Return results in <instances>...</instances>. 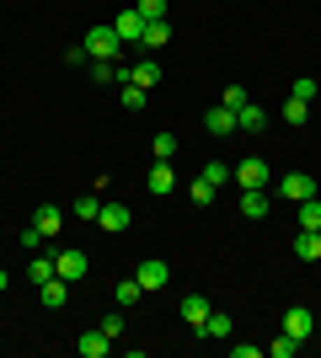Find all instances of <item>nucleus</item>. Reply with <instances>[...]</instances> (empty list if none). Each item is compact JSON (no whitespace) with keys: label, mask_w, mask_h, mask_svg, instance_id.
<instances>
[{"label":"nucleus","mask_w":321,"mask_h":358,"mask_svg":"<svg viewBox=\"0 0 321 358\" xmlns=\"http://www.w3.org/2000/svg\"><path fill=\"white\" fill-rule=\"evenodd\" d=\"M278 198H284V203L316 198V177H311V171H284V177H278Z\"/></svg>","instance_id":"1"},{"label":"nucleus","mask_w":321,"mask_h":358,"mask_svg":"<svg viewBox=\"0 0 321 358\" xmlns=\"http://www.w3.org/2000/svg\"><path fill=\"white\" fill-rule=\"evenodd\" d=\"M134 278H139V289H145V294H161V289L171 284V268L161 262V257H145V262L134 268Z\"/></svg>","instance_id":"2"},{"label":"nucleus","mask_w":321,"mask_h":358,"mask_svg":"<svg viewBox=\"0 0 321 358\" xmlns=\"http://www.w3.org/2000/svg\"><path fill=\"white\" fill-rule=\"evenodd\" d=\"M118 48H123V38L113 32V22L86 32V54H92V59H118Z\"/></svg>","instance_id":"3"},{"label":"nucleus","mask_w":321,"mask_h":358,"mask_svg":"<svg viewBox=\"0 0 321 358\" xmlns=\"http://www.w3.org/2000/svg\"><path fill=\"white\" fill-rule=\"evenodd\" d=\"M54 273H59L64 284H80V278H86V252H80V246H59V252H54Z\"/></svg>","instance_id":"4"},{"label":"nucleus","mask_w":321,"mask_h":358,"mask_svg":"<svg viewBox=\"0 0 321 358\" xmlns=\"http://www.w3.org/2000/svg\"><path fill=\"white\" fill-rule=\"evenodd\" d=\"M230 177L241 182V187H268V177H273V171H268V161H262V155H246L241 166H230Z\"/></svg>","instance_id":"5"},{"label":"nucleus","mask_w":321,"mask_h":358,"mask_svg":"<svg viewBox=\"0 0 321 358\" xmlns=\"http://www.w3.org/2000/svg\"><path fill=\"white\" fill-rule=\"evenodd\" d=\"M284 331H290L294 343H311V337H316V315H311L306 305H290V310H284Z\"/></svg>","instance_id":"6"},{"label":"nucleus","mask_w":321,"mask_h":358,"mask_svg":"<svg viewBox=\"0 0 321 358\" xmlns=\"http://www.w3.org/2000/svg\"><path fill=\"white\" fill-rule=\"evenodd\" d=\"M76 353L80 358H107V353H113V337H107L102 327H92V331H80V337H76Z\"/></svg>","instance_id":"7"},{"label":"nucleus","mask_w":321,"mask_h":358,"mask_svg":"<svg viewBox=\"0 0 321 358\" xmlns=\"http://www.w3.org/2000/svg\"><path fill=\"white\" fill-rule=\"evenodd\" d=\"M113 32H118L123 43H139V38H145V16H139L134 6H129V11H118V22H113Z\"/></svg>","instance_id":"8"},{"label":"nucleus","mask_w":321,"mask_h":358,"mask_svg":"<svg viewBox=\"0 0 321 358\" xmlns=\"http://www.w3.org/2000/svg\"><path fill=\"white\" fill-rule=\"evenodd\" d=\"M268 203H273L268 187H241V214L246 220H268Z\"/></svg>","instance_id":"9"},{"label":"nucleus","mask_w":321,"mask_h":358,"mask_svg":"<svg viewBox=\"0 0 321 358\" xmlns=\"http://www.w3.org/2000/svg\"><path fill=\"white\" fill-rule=\"evenodd\" d=\"M129 220H134V214L123 209V203H102V214H97V224H102L107 236H123V230H129Z\"/></svg>","instance_id":"10"},{"label":"nucleus","mask_w":321,"mask_h":358,"mask_svg":"<svg viewBox=\"0 0 321 358\" xmlns=\"http://www.w3.org/2000/svg\"><path fill=\"white\" fill-rule=\"evenodd\" d=\"M145 187H150L155 198H166L171 187H177V171H171V161H155V166H150V177H145Z\"/></svg>","instance_id":"11"},{"label":"nucleus","mask_w":321,"mask_h":358,"mask_svg":"<svg viewBox=\"0 0 321 358\" xmlns=\"http://www.w3.org/2000/svg\"><path fill=\"white\" fill-rule=\"evenodd\" d=\"M209 310H214V305H209L204 294H187V299H183V321L199 331V337H204V321H209Z\"/></svg>","instance_id":"12"},{"label":"nucleus","mask_w":321,"mask_h":358,"mask_svg":"<svg viewBox=\"0 0 321 358\" xmlns=\"http://www.w3.org/2000/svg\"><path fill=\"white\" fill-rule=\"evenodd\" d=\"M262 123H268V113H262L257 102H241V107H236V129H246V134H262Z\"/></svg>","instance_id":"13"},{"label":"nucleus","mask_w":321,"mask_h":358,"mask_svg":"<svg viewBox=\"0 0 321 358\" xmlns=\"http://www.w3.org/2000/svg\"><path fill=\"white\" fill-rule=\"evenodd\" d=\"M38 299H43V305H48V310H59V305H64V299H70V284H64V278H59V273H54V278H48V284H38Z\"/></svg>","instance_id":"14"},{"label":"nucleus","mask_w":321,"mask_h":358,"mask_svg":"<svg viewBox=\"0 0 321 358\" xmlns=\"http://www.w3.org/2000/svg\"><path fill=\"white\" fill-rule=\"evenodd\" d=\"M204 129H209V134H236V113H230V107H209V113H204Z\"/></svg>","instance_id":"15"},{"label":"nucleus","mask_w":321,"mask_h":358,"mask_svg":"<svg viewBox=\"0 0 321 358\" xmlns=\"http://www.w3.org/2000/svg\"><path fill=\"white\" fill-rule=\"evenodd\" d=\"M166 43H171V27H166V22H145L139 48H145V54H155V48H166Z\"/></svg>","instance_id":"16"},{"label":"nucleus","mask_w":321,"mask_h":358,"mask_svg":"<svg viewBox=\"0 0 321 358\" xmlns=\"http://www.w3.org/2000/svg\"><path fill=\"white\" fill-rule=\"evenodd\" d=\"M230 331H236V321H230L225 310H209V321H204V337H214V343H230Z\"/></svg>","instance_id":"17"},{"label":"nucleus","mask_w":321,"mask_h":358,"mask_svg":"<svg viewBox=\"0 0 321 358\" xmlns=\"http://www.w3.org/2000/svg\"><path fill=\"white\" fill-rule=\"evenodd\" d=\"M155 80H161V64H155V59H139L134 70H129V86H139V91H150Z\"/></svg>","instance_id":"18"},{"label":"nucleus","mask_w":321,"mask_h":358,"mask_svg":"<svg viewBox=\"0 0 321 358\" xmlns=\"http://www.w3.org/2000/svg\"><path fill=\"white\" fill-rule=\"evenodd\" d=\"M32 224H38V230H43V236L54 241V236H59V224H64V209H54V203H43V209L32 214Z\"/></svg>","instance_id":"19"},{"label":"nucleus","mask_w":321,"mask_h":358,"mask_svg":"<svg viewBox=\"0 0 321 358\" xmlns=\"http://www.w3.org/2000/svg\"><path fill=\"white\" fill-rule=\"evenodd\" d=\"M294 257H300V262H316L321 257V236L316 230H300V236H294Z\"/></svg>","instance_id":"20"},{"label":"nucleus","mask_w":321,"mask_h":358,"mask_svg":"<svg viewBox=\"0 0 321 358\" xmlns=\"http://www.w3.org/2000/svg\"><path fill=\"white\" fill-rule=\"evenodd\" d=\"M27 278H32V289L48 284V278H54V252H48V257H32V262H27Z\"/></svg>","instance_id":"21"},{"label":"nucleus","mask_w":321,"mask_h":358,"mask_svg":"<svg viewBox=\"0 0 321 358\" xmlns=\"http://www.w3.org/2000/svg\"><path fill=\"white\" fill-rule=\"evenodd\" d=\"M294 209H300V230H321V198H306Z\"/></svg>","instance_id":"22"},{"label":"nucleus","mask_w":321,"mask_h":358,"mask_svg":"<svg viewBox=\"0 0 321 358\" xmlns=\"http://www.w3.org/2000/svg\"><path fill=\"white\" fill-rule=\"evenodd\" d=\"M187 193H193V203H204V209H209L214 198H220V187H214L209 177H193V187H187Z\"/></svg>","instance_id":"23"},{"label":"nucleus","mask_w":321,"mask_h":358,"mask_svg":"<svg viewBox=\"0 0 321 358\" xmlns=\"http://www.w3.org/2000/svg\"><path fill=\"white\" fill-rule=\"evenodd\" d=\"M150 150H155V161H171V155H177V134H166V129H161V134L150 139Z\"/></svg>","instance_id":"24"},{"label":"nucleus","mask_w":321,"mask_h":358,"mask_svg":"<svg viewBox=\"0 0 321 358\" xmlns=\"http://www.w3.org/2000/svg\"><path fill=\"white\" fill-rule=\"evenodd\" d=\"M134 11L145 22H166V0H134Z\"/></svg>","instance_id":"25"},{"label":"nucleus","mask_w":321,"mask_h":358,"mask_svg":"<svg viewBox=\"0 0 321 358\" xmlns=\"http://www.w3.org/2000/svg\"><path fill=\"white\" fill-rule=\"evenodd\" d=\"M199 177H209L214 187H225V182H230V166H225V161H204V171H199Z\"/></svg>","instance_id":"26"},{"label":"nucleus","mask_w":321,"mask_h":358,"mask_svg":"<svg viewBox=\"0 0 321 358\" xmlns=\"http://www.w3.org/2000/svg\"><path fill=\"white\" fill-rule=\"evenodd\" d=\"M97 214H102V198H97V193L76 198V220H97Z\"/></svg>","instance_id":"27"},{"label":"nucleus","mask_w":321,"mask_h":358,"mask_svg":"<svg viewBox=\"0 0 321 358\" xmlns=\"http://www.w3.org/2000/svg\"><path fill=\"white\" fill-rule=\"evenodd\" d=\"M134 299H145V289H139V278H123V284H118V310H123V305H134Z\"/></svg>","instance_id":"28"},{"label":"nucleus","mask_w":321,"mask_h":358,"mask_svg":"<svg viewBox=\"0 0 321 358\" xmlns=\"http://www.w3.org/2000/svg\"><path fill=\"white\" fill-rule=\"evenodd\" d=\"M284 118H290V123H306V118H311V102H300V96H290V102H284Z\"/></svg>","instance_id":"29"},{"label":"nucleus","mask_w":321,"mask_h":358,"mask_svg":"<svg viewBox=\"0 0 321 358\" xmlns=\"http://www.w3.org/2000/svg\"><path fill=\"white\" fill-rule=\"evenodd\" d=\"M102 331L113 337V343H123V310H107L102 315Z\"/></svg>","instance_id":"30"},{"label":"nucleus","mask_w":321,"mask_h":358,"mask_svg":"<svg viewBox=\"0 0 321 358\" xmlns=\"http://www.w3.org/2000/svg\"><path fill=\"white\" fill-rule=\"evenodd\" d=\"M268 353H273V358H294V353H300V343H294L290 331H284V337H278V343H268Z\"/></svg>","instance_id":"31"},{"label":"nucleus","mask_w":321,"mask_h":358,"mask_svg":"<svg viewBox=\"0 0 321 358\" xmlns=\"http://www.w3.org/2000/svg\"><path fill=\"white\" fill-rule=\"evenodd\" d=\"M64 64H70V70H86V64H92V54H86V43L64 48Z\"/></svg>","instance_id":"32"},{"label":"nucleus","mask_w":321,"mask_h":358,"mask_svg":"<svg viewBox=\"0 0 321 358\" xmlns=\"http://www.w3.org/2000/svg\"><path fill=\"white\" fill-rule=\"evenodd\" d=\"M22 246H27V252H43V246H48V236L38 230V224H27V230H22Z\"/></svg>","instance_id":"33"},{"label":"nucleus","mask_w":321,"mask_h":358,"mask_svg":"<svg viewBox=\"0 0 321 358\" xmlns=\"http://www.w3.org/2000/svg\"><path fill=\"white\" fill-rule=\"evenodd\" d=\"M118 96H123V107H129V113H145V91H139V86H123Z\"/></svg>","instance_id":"34"},{"label":"nucleus","mask_w":321,"mask_h":358,"mask_svg":"<svg viewBox=\"0 0 321 358\" xmlns=\"http://www.w3.org/2000/svg\"><path fill=\"white\" fill-rule=\"evenodd\" d=\"M316 91H321V80H294L290 96H300V102H316Z\"/></svg>","instance_id":"35"},{"label":"nucleus","mask_w":321,"mask_h":358,"mask_svg":"<svg viewBox=\"0 0 321 358\" xmlns=\"http://www.w3.org/2000/svg\"><path fill=\"white\" fill-rule=\"evenodd\" d=\"M246 102V91L241 86H225V96H220V107H230V113H236V107Z\"/></svg>","instance_id":"36"},{"label":"nucleus","mask_w":321,"mask_h":358,"mask_svg":"<svg viewBox=\"0 0 321 358\" xmlns=\"http://www.w3.org/2000/svg\"><path fill=\"white\" fill-rule=\"evenodd\" d=\"M6 289H11V273H6V268H0V294H6Z\"/></svg>","instance_id":"37"},{"label":"nucleus","mask_w":321,"mask_h":358,"mask_svg":"<svg viewBox=\"0 0 321 358\" xmlns=\"http://www.w3.org/2000/svg\"><path fill=\"white\" fill-rule=\"evenodd\" d=\"M316 102H321V91H316Z\"/></svg>","instance_id":"38"},{"label":"nucleus","mask_w":321,"mask_h":358,"mask_svg":"<svg viewBox=\"0 0 321 358\" xmlns=\"http://www.w3.org/2000/svg\"><path fill=\"white\" fill-rule=\"evenodd\" d=\"M316 236H321V230H316Z\"/></svg>","instance_id":"39"},{"label":"nucleus","mask_w":321,"mask_h":358,"mask_svg":"<svg viewBox=\"0 0 321 358\" xmlns=\"http://www.w3.org/2000/svg\"><path fill=\"white\" fill-rule=\"evenodd\" d=\"M316 331H321V327H316Z\"/></svg>","instance_id":"40"}]
</instances>
